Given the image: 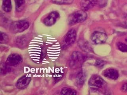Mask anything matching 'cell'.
Masks as SVG:
<instances>
[{
	"mask_svg": "<svg viewBox=\"0 0 127 95\" xmlns=\"http://www.w3.org/2000/svg\"><path fill=\"white\" fill-rule=\"evenodd\" d=\"M126 41L127 43V38L126 39Z\"/></svg>",
	"mask_w": 127,
	"mask_h": 95,
	"instance_id": "24",
	"label": "cell"
},
{
	"mask_svg": "<svg viewBox=\"0 0 127 95\" xmlns=\"http://www.w3.org/2000/svg\"><path fill=\"white\" fill-rule=\"evenodd\" d=\"M96 5L99 7H104L106 6L108 0H96Z\"/></svg>",
	"mask_w": 127,
	"mask_h": 95,
	"instance_id": "21",
	"label": "cell"
},
{
	"mask_svg": "<svg viewBox=\"0 0 127 95\" xmlns=\"http://www.w3.org/2000/svg\"><path fill=\"white\" fill-rule=\"evenodd\" d=\"M22 61V58L21 55L17 53H13L8 57L6 63L10 66H14L19 64Z\"/></svg>",
	"mask_w": 127,
	"mask_h": 95,
	"instance_id": "7",
	"label": "cell"
},
{
	"mask_svg": "<svg viewBox=\"0 0 127 95\" xmlns=\"http://www.w3.org/2000/svg\"><path fill=\"white\" fill-rule=\"evenodd\" d=\"M121 90L124 92H127V83H125L121 87Z\"/></svg>",
	"mask_w": 127,
	"mask_h": 95,
	"instance_id": "23",
	"label": "cell"
},
{
	"mask_svg": "<svg viewBox=\"0 0 127 95\" xmlns=\"http://www.w3.org/2000/svg\"><path fill=\"white\" fill-rule=\"evenodd\" d=\"M87 16V14L85 11L83 10H79L73 12L69 16L68 22L70 25L81 23L86 20Z\"/></svg>",
	"mask_w": 127,
	"mask_h": 95,
	"instance_id": "1",
	"label": "cell"
},
{
	"mask_svg": "<svg viewBox=\"0 0 127 95\" xmlns=\"http://www.w3.org/2000/svg\"><path fill=\"white\" fill-rule=\"evenodd\" d=\"M2 7L5 12H10L12 10L11 0H3Z\"/></svg>",
	"mask_w": 127,
	"mask_h": 95,
	"instance_id": "13",
	"label": "cell"
},
{
	"mask_svg": "<svg viewBox=\"0 0 127 95\" xmlns=\"http://www.w3.org/2000/svg\"><path fill=\"white\" fill-rule=\"evenodd\" d=\"M77 92L73 89L68 88H64L61 91V94L64 95H76Z\"/></svg>",
	"mask_w": 127,
	"mask_h": 95,
	"instance_id": "15",
	"label": "cell"
},
{
	"mask_svg": "<svg viewBox=\"0 0 127 95\" xmlns=\"http://www.w3.org/2000/svg\"><path fill=\"white\" fill-rule=\"evenodd\" d=\"M31 80V77L28 75H24L18 80L16 86L18 89L20 90L25 89L29 85Z\"/></svg>",
	"mask_w": 127,
	"mask_h": 95,
	"instance_id": "9",
	"label": "cell"
},
{
	"mask_svg": "<svg viewBox=\"0 0 127 95\" xmlns=\"http://www.w3.org/2000/svg\"><path fill=\"white\" fill-rule=\"evenodd\" d=\"M95 64H96V65L97 67H102L104 65V61H103L102 60H97Z\"/></svg>",
	"mask_w": 127,
	"mask_h": 95,
	"instance_id": "22",
	"label": "cell"
},
{
	"mask_svg": "<svg viewBox=\"0 0 127 95\" xmlns=\"http://www.w3.org/2000/svg\"><path fill=\"white\" fill-rule=\"evenodd\" d=\"M16 3V7L17 10H20L22 6L25 3V0H14Z\"/></svg>",
	"mask_w": 127,
	"mask_h": 95,
	"instance_id": "18",
	"label": "cell"
},
{
	"mask_svg": "<svg viewBox=\"0 0 127 95\" xmlns=\"http://www.w3.org/2000/svg\"><path fill=\"white\" fill-rule=\"evenodd\" d=\"M54 3L59 4H70L72 2L71 0H52Z\"/></svg>",
	"mask_w": 127,
	"mask_h": 95,
	"instance_id": "20",
	"label": "cell"
},
{
	"mask_svg": "<svg viewBox=\"0 0 127 95\" xmlns=\"http://www.w3.org/2000/svg\"><path fill=\"white\" fill-rule=\"evenodd\" d=\"M85 60V57L79 51L73 52L71 55L70 61V67L72 69H77L81 66Z\"/></svg>",
	"mask_w": 127,
	"mask_h": 95,
	"instance_id": "2",
	"label": "cell"
},
{
	"mask_svg": "<svg viewBox=\"0 0 127 95\" xmlns=\"http://www.w3.org/2000/svg\"><path fill=\"white\" fill-rule=\"evenodd\" d=\"M79 47L83 51L86 52H90L92 51V48L89 43L85 40L81 39L78 43Z\"/></svg>",
	"mask_w": 127,
	"mask_h": 95,
	"instance_id": "12",
	"label": "cell"
},
{
	"mask_svg": "<svg viewBox=\"0 0 127 95\" xmlns=\"http://www.w3.org/2000/svg\"><path fill=\"white\" fill-rule=\"evenodd\" d=\"M9 65H8L7 63H3L1 65V68H0V71L2 74H6V73L9 72L10 69Z\"/></svg>",
	"mask_w": 127,
	"mask_h": 95,
	"instance_id": "16",
	"label": "cell"
},
{
	"mask_svg": "<svg viewBox=\"0 0 127 95\" xmlns=\"http://www.w3.org/2000/svg\"><path fill=\"white\" fill-rule=\"evenodd\" d=\"M89 85L91 89L98 90L102 89L105 86L106 82L100 76L97 75H94L89 79Z\"/></svg>",
	"mask_w": 127,
	"mask_h": 95,
	"instance_id": "4",
	"label": "cell"
},
{
	"mask_svg": "<svg viewBox=\"0 0 127 95\" xmlns=\"http://www.w3.org/2000/svg\"><path fill=\"white\" fill-rule=\"evenodd\" d=\"M85 75L83 71H80L77 75V83L79 86H82L84 83Z\"/></svg>",
	"mask_w": 127,
	"mask_h": 95,
	"instance_id": "14",
	"label": "cell"
},
{
	"mask_svg": "<svg viewBox=\"0 0 127 95\" xmlns=\"http://www.w3.org/2000/svg\"><path fill=\"white\" fill-rule=\"evenodd\" d=\"M96 5V0H82L81 2V9L85 11L91 9Z\"/></svg>",
	"mask_w": 127,
	"mask_h": 95,
	"instance_id": "11",
	"label": "cell"
},
{
	"mask_svg": "<svg viewBox=\"0 0 127 95\" xmlns=\"http://www.w3.org/2000/svg\"><path fill=\"white\" fill-rule=\"evenodd\" d=\"M107 39L106 34L101 32H94L91 36V41L96 45H101L104 43L106 42Z\"/></svg>",
	"mask_w": 127,
	"mask_h": 95,
	"instance_id": "5",
	"label": "cell"
},
{
	"mask_svg": "<svg viewBox=\"0 0 127 95\" xmlns=\"http://www.w3.org/2000/svg\"><path fill=\"white\" fill-rule=\"evenodd\" d=\"M117 47L121 51L127 52V45L121 42H118L117 43Z\"/></svg>",
	"mask_w": 127,
	"mask_h": 95,
	"instance_id": "17",
	"label": "cell"
},
{
	"mask_svg": "<svg viewBox=\"0 0 127 95\" xmlns=\"http://www.w3.org/2000/svg\"><path fill=\"white\" fill-rule=\"evenodd\" d=\"M76 38V32L75 30L71 29L67 32L64 39V43L65 47L73 45Z\"/></svg>",
	"mask_w": 127,
	"mask_h": 95,
	"instance_id": "6",
	"label": "cell"
},
{
	"mask_svg": "<svg viewBox=\"0 0 127 95\" xmlns=\"http://www.w3.org/2000/svg\"><path fill=\"white\" fill-rule=\"evenodd\" d=\"M59 17V14L57 12H53L45 18L44 23L47 26H51L55 24Z\"/></svg>",
	"mask_w": 127,
	"mask_h": 95,
	"instance_id": "8",
	"label": "cell"
},
{
	"mask_svg": "<svg viewBox=\"0 0 127 95\" xmlns=\"http://www.w3.org/2000/svg\"><path fill=\"white\" fill-rule=\"evenodd\" d=\"M103 74L105 77L112 80H116L119 77V73L116 69L109 68L103 72Z\"/></svg>",
	"mask_w": 127,
	"mask_h": 95,
	"instance_id": "10",
	"label": "cell"
},
{
	"mask_svg": "<svg viewBox=\"0 0 127 95\" xmlns=\"http://www.w3.org/2000/svg\"><path fill=\"white\" fill-rule=\"evenodd\" d=\"M29 23L26 20H20L14 22L11 24L10 30L11 33H18L25 31L29 27Z\"/></svg>",
	"mask_w": 127,
	"mask_h": 95,
	"instance_id": "3",
	"label": "cell"
},
{
	"mask_svg": "<svg viewBox=\"0 0 127 95\" xmlns=\"http://www.w3.org/2000/svg\"><path fill=\"white\" fill-rule=\"evenodd\" d=\"M8 41V37L4 33L0 32V43L1 44L6 43Z\"/></svg>",
	"mask_w": 127,
	"mask_h": 95,
	"instance_id": "19",
	"label": "cell"
}]
</instances>
